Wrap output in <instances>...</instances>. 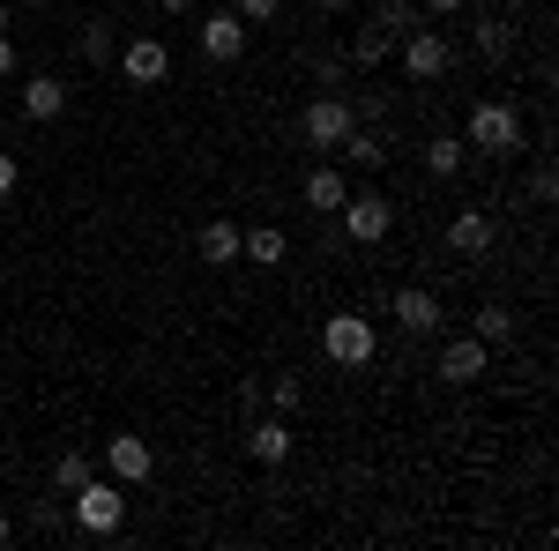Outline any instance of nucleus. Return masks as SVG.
I'll return each mask as SVG.
<instances>
[{
	"label": "nucleus",
	"mask_w": 559,
	"mask_h": 551,
	"mask_svg": "<svg viewBox=\"0 0 559 551\" xmlns=\"http://www.w3.org/2000/svg\"><path fill=\"white\" fill-rule=\"evenodd\" d=\"M336 157H344L350 171H381V165H388L381 134H366V128H350V134H344V149H336Z\"/></svg>",
	"instance_id": "4be33fe9"
},
{
	"label": "nucleus",
	"mask_w": 559,
	"mask_h": 551,
	"mask_svg": "<svg viewBox=\"0 0 559 551\" xmlns=\"http://www.w3.org/2000/svg\"><path fill=\"white\" fill-rule=\"evenodd\" d=\"M313 8H321V15H344V8H350V0H313Z\"/></svg>",
	"instance_id": "f704fd0d"
},
{
	"label": "nucleus",
	"mask_w": 559,
	"mask_h": 551,
	"mask_svg": "<svg viewBox=\"0 0 559 551\" xmlns=\"http://www.w3.org/2000/svg\"><path fill=\"white\" fill-rule=\"evenodd\" d=\"M83 477H90V455H83V447H68V455H52V492H75Z\"/></svg>",
	"instance_id": "b1692460"
},
{
	"label": "nucleus",
	"mask_w": 559,
	"mask_h": 551,
	"mask_svg": "<svg viewBox=\"0 0 559 551\" xmlns=\"http://www.w3.org/2000/svg\"><path fill=\"white\" fill-rule=\"evenodd\" d=\"M105 469H112L120 484H142V477H157V447H150L142 432H112V440H105Z\"/></svg>",
	"instance_id": "9d476101"
},
{
	"label": "nucleus",
	"mask_w": 559,
	"mask_h": 551,
	"mask_svg": "<svg viewBox=\"0 0 559 551\" xmlns=\"http://www.w3.org/2000/svg\"><path fill=\"white\" fill-rule=\"evenodd\" d=\"M0 75H15V45L0 38Z\"/></svg>",
	"instance_id": "2f4dec72"
},
{
	"label": "nucleus",
	"mask_w": 559,
	"mask_h": 551,
	"mask_svg": "<svg viewBox=\"0 0 559 551\" xmlns=\"http://www.w3.org/2000/svg\"><path fill=\"white\" fill-rule=\"evenodd\" d=\"M231 8H239V23L254 31V23H276V8H284V0H231Z\"/></svg>",
	"instance_id": "bb28decb"
},
{
	"label": "nucleus",
	"mask_w": 559,
	"mask_h": 551,
	"mask_svg": "<svg viewBox=\"0 0 559 551\" xmlns=\"http://www.w3.org/2000/svg\"><path fill=\"white\" fill-rule=\"evenodd\" d=\"M373 15H381V23L395 31V38H403V31H418V0H381Z\"/></svg>",
	"instance_id": "a878e982"
},
{
	"label": "nucleus",
	"mask_w": 559,
	"mask_h": 551,
	"mask_svg": "<svg viewBox=\"0 0 559 551\" xmlns=\"http://www.w3.org/2000/svg\"><path fill=\"white\" fill-rule=\"evenodd\" d=\"M194 45H202V60H210V68H231V60L247 52V23H239V8L202 15V23H194Z\"/></svg>",
	"instance_id": "0eeeda50"
},
{
	"label": "nucleus",
	"mask_w": 559,
	"mask_h": 551,
	"mask_svg": "<svg viewBox=\"0 0 559 551\" xmlns=\"http://www.w3.org/2000/svg\"><path fill=\"white\" fill-rule=\"evenodd\" d=\"M492 239H500L492 209H455V216H448V254L477 261V254H492Z\"/></svg>",
	"instance_id": "9b49d317"
},
{
	"label": "nucleus",
	"mask_w": 559,
	"mask_h": 551,
	"mask_svg": "<svg viewBox=\"0 0 559 551\" xmlns=\"http://www.w3.org/2000/svg\"><path fill=\"white\" fill-rule=\"evenodd\" d=\"M500 8H508V15H522V8H530V0H500Z\"/></svg>",
	"instance_id": "c9c22d12"
},
{
	"label": "nucleus",
	"mask_w": 559,
	"mask_h": 551,
	"mask_svg": "<svg viewBox=\"0 0 559 551\" xmlns=\"http://www.w3.org/2000/svg\"><path fill=\"white\" fill-rule=\"evenodd\" d=\"M284 254H292V239H284L276 224H254V231H239V261H261V268H276Z\"/></svg>",
	"instance_id": "aec40b11"
},
{
	"label": "nucleus",
	"mask_w": 559,
	"mask_h": 551,
	"mask_svg": "<svg viewBox=\"0 0 559 551\" xmlns=\"http://www.w3.org/2000/svg\"><path fill=\"white\" fill-rule=\"evenodd\" d=\"M15 179H23V165H15V157H8V149H0V202H8V194H15Z\"/></svg>",
	"instance_id": "c756f323"
},
{
	"label": "nucleus",
	"mask_w": 559,
	"mask_h": 551,
	"mask_svg": "<svg viewBox=\"0 0 559 551\" xmlns=\"http://www.w3.org/2000/svg\"><path fill=\"white\" fill-rule=\"evenodd\" d=\"M68 522H75L83 537H120V522H128V484L90 469L83 484L68 492Z\"/></svg>",
	"instance_id": "f257e3e1"
},
{
	"label": "nucleus",
	"mask_w": 559,
	"mask_h": 551,
	"mask_svg": "<svg viewBox=\"0 0 559 551\" xmlns=\"http://www.w3.org/2000/svg\"><path fill=\"white\" fill-rule=\"evenodd\" d=\"M344 202H350V179L336 165H313V171H306V209H313V216H336Z\"/></svg>",
	"instance_id": "2eb2a0df"
},
{
	"label": "nucleus",
	"mask_w": 559,
	"mask_h": 551,
	"mask_svg": "<svg viewBox=\"0 0 559 551\" xmlns=\"http://www.w3.org/2000/svg\"><path fill=\"white\" fill-rule=\"evenodd\" d=\"M194 247H202V261H210V268H231V261H239V224H231V216H210Z\"/></svg>",
	"instance_id": "dca6fc26"
},
{
	"label": "nucleus",
	"mask_w": 559,
	"mask_h": 551,
	"mask_svg": "<svg viewBox=\"0 0 559 551\" xmlns=\"http://www.w3.org/2000/svg\"><path fill=\"white\" fill-rule=\"evenodd\" d=\"M350 128H358V112H350V97H344V89H321V97H313V105L299 112L306 149H321V157H336Z\"/></svg>",
	"instance_id": "7ed1b4c3"
},
{
	"label": "nucleus",
	"mask_w": 559,
	"mask_h": 551,
	"mask_svg": "<svg viewBox=\"0 0 559 551\" xmlns=\"http://www.w3.org/2000/svg\"><path fill=\"white\" fill-rule=\"evenodd\" d=\"M269 403H276V418H292V410L306 403V381L299 373H276V381H269Z\"/></svg>",
	"instance_id": "393cba45"
},
{
	"label": "nucleus",
	"mask_w": 559,
	"mask_h": 551,
	"mask_svg": "<svg viewBox=\"0 0 559 551\" xmlns=\"http://www.w3.org/2000/svg\"><path fill=\"white\" fill-rule=\"evenodd\" d=\"M463 165H471V142H463V134H432L426 142V171L432 179H455Z\"/></svg>",
	"instance_id": "412c9836"
},
{
	"label": "nucleus",
	"mask_w": 559,
	"mask_h": 551,
	"mask_svg": "<svg viewBox=\"0 0 559 551\" xmlns=\"http://www.w3.org/2000/svg\"><path fill=\"white\" fill-rule=\"evenodd\" d=\"M15 105H23L31 128H52V120L68 112V83H60V75H31V83L15 89Z\"/></svg>",
	"instance_id": "ddd939ff"
},
{
	"label": "nucleus",
	"mask_w": 559,
	"mask_h": 551,
	"mask_svg": "<svg viewBox=\"0 0 559 551\" xmlns=\"http://www.w3.org/2000/svg\"><path fill=\"white\" fill-rule=\"evenodd\" d=\"M471 336L485 343V350H500V343H515V313H508L500 298H485V306L471 313Z\"/></svg>",
	"instance_id": "f3484780"
},
{
	"label": "nucleus",
	"mask_w": 559,
	"mask_h": 551,
	"mask_svg": "<svg viewBox=\"0 0 559 551\" xmlns=\"http://www.w3.org/2000/svg\"><path fill=\"white\" fill-rule=\"evenodd\" d=\"M485 358H492V350H485L477 336H448L440 343V381H455V387L485 381Z\"/></svg>",
	"instance_id": "4468645a"
},
{
	"label": "nucleus",
	"mask_w": 559,
	"mask_h": 551,
	"mask_svg": "<svg viewBox=\"0 0 559 551\" xmlns=\"http://www.w3.org/2000/svg\"><path fill=\"white\" fill-rule=\"evenodd\" d=\"M336 216H344V239H358V247H381L388 231H395V202L388 194H350Z\"/></svg>",
	"instance_id": "6e6552de"
},
{
	"label": "nucleus",
	"mask_w": 559,
	"mask_h": 551,
	"mask_svg": "<svg viewBox=\"0 0 559 551\" xmlns=\"http://www.w3.org/2000/svg\"><path fill=\"white\" fill-rule=\"evenodd\" d=\"M15 544V522H8V507H0V551Z\"/></svg>",
	"instance_id": "72a5a7b5"
},
{
	"label": "nucleus",
	"mask_w": 559,
	"mask_h": 551,
	"mask_svg": "<svg viewBox=\"0 0 559 551\" xmlns=\"http://www.w3.org/2000/svg\"><path fill=\"white\" fill-rule=\"evenodd\" d=\"M75 45H83V60H90V68H105V60L120 52V31H112L105 15H90V23H83V38H75Z\"/></svg>",
	"instance_id": "5701e85b"
},
{
	"label": "nucleus",
	"mask_w": 559,
	"mask_h": 551,
	"mask_svg": "<svg viewBox=\"0 0 559 551\" xmlns=\"http://www.w3.org/2000/svg\"><path fill=\"white\" fill-rule=\"evenodd\" d=\"M418 8H426V15H463L471 0H418Z\"/></svg>",
	"instance_id": "7c9ffc66"
},
{
	"label": "nucleus",
	"mask_w": 559,
	"mask_h": 551,
	"mask_svg": "<svg viewBox=\"0 0 559 551\" xmlns=\"http://www.w3.org/2000/svg\"><path fill=\"white\" fill-rule=\"evenodd\" d=\"M0 31H8V8H0Z\"/></svg>",
	"instance_id": "e433bc0d"
},
{
	"label": "nucleus",
	"mask_w": 559,
	"mask_h": 551,
	"mask_svg": "<svg viewBox=\"0 0 559 551\" xmlns=\"http://www.w3.org/2000/svg\"><path fill=\"white\" fill-rule=\"evenodd\" d=\"M187 8H194V0H157V15H187Z\"/></svg>",
	"instance_id": "473e14b6"
},
{
	"label": "nucleus",
	"mask_w": 559,
	"mask_h": 551,
	"mask_svg": "<svg viewBox=\"0 0 559 551\" xmlns=\"http://www.w3.org/2000/svg\"><path fill=\"white\" fill-rule=\"evenodd\" d=\"M292 447H299V432H292V418H276V410L247 432V455H254L261 469H284V463H292Z\"/></svg>",
	"instance_id": "f8f14e48"
},
{
	"label": "nucleus",
	"mask_w": 559,
	"mask_h": 551,
	"mask_svg": "<svg viewBox=\"0 0 559 551\" xmlns=\"http://www.w3.org/2000/svg\"><path fill=\"white\" fill-rule=\"evenodd\" d=\"M403 83H440L448 68H455V45L440 38V31H403Z\"/></svg>",
	"instance_id": "39448f33"
},
{
	"label": "nucleus",
	"mask_w": 559,
	"mask_h": 551,
	"mask_svg": "<svg viewBox=\"0 0 559 551\" xmlns=\"http://www.w3.org/2000/svg\"><path fill=\"white\" fill-rule=\"evenodd\" d=\"M321 350H329V366H373L381 358V336H373V321H358V313H329V328H321Z\"/></svg>",
	"instance_id": "20e7f679"
},
{
	"label": "nucleus",
	"mask_w": 559,
	"mask_h": 551,
	"mask_svg": "<svg viewBox=\"0 0 559 551\" xmlns=\"http://www.w3.org/2000/svg\"><path fill=\"white\" fill-rule=\"evenodd\" d=\"M463 142H471L477 157H515L522 149V112L508 105V97H485L471 112V128H463Z\"/></svg>",
	"instance_id": "f03ea898"
},
{
	"label": "nucleus",
	"mask_w": 559,
	"mask_h": 551,
	"mask_svg": "<svg viewBox=\"0 0 559 551\" xmlns=\"http://www.w3.org/2000/svg\"><path fill=\"white\" fill-rule=\"evenodd\" d=\"M471 45H477V60H508V52H515V23H508V15H477Z\"/></svg>",
	"instance_id": "a211bd4d"
},
{
	"label": "nucleus",
	"mask_w": 559,
	"mask_h": 551,
	"mask_svg": "<svg viewBox=\"0 0 559 551\" xmlns=\"http://www.w3.org/2000/svg\"><path fill=\"white\" fill-rule=\"evenodd\" d=\"M31 514H38V529H68V507H60V500H38Z\"/></svg>",
	"instance_id": "c85d7f7f"
},
{
	"label": "nucleus",
	"mask_w": 559,
	"mask_h": 551,
	"mask_svg": "<svg viewBox=\"0 0 559 551\" xmlns=\"http://www.w3.org/2000/svg\"><path fill=\"white\" fill-rule=\"evenodd\" d=\"M552 194H559V179H552V165H537V171H530V202H552Z\"/></svg>",
	"instance_id": "cd10ccee"
},
{
	"label": "nucleus",
	"mask_w": 559,
	"mask_h": 551,
	"mask_svg": "<svg viewBox=\"0 0 559 551\" xmlns=\"http://www.w3.org/2000/svg\"><path fill=\"white\" fill-rule=\"evenodd\" d=\"M388 321H395L403 336H432V328H440L448 313H440V298H432L426 284H403V291L388 298Z\"/></svg>",
	"instance_id": "1a4fd4ad"
},
{
	"label": "nucleus",
	"mask_w": 559,
	"mask_h": 551,
	"mask_svg": "<svg viewBox=\"0 0 559 551\" xmlns=\"http://www.w3.org/2000/svg\"><path fill=\"white\" fill-rule=\"evenodd\" d=\"M112 60H120V83H134V89L173 83V45H165V38H128Z\"/></svg>",
	"instance_id": "423d86ee"
},
{
	"label": "nucleus",
	"mask_w": 559,
	"mask_h": 551,
	"mask_svg": "<svg viewBox=\"0 0 559 551\" xmlns=\"http://www.w3.org/2000/svg\"><path fill=\"white\" fill-rule=\"evenodd\" d=\"M388 52H395V31H388L381 15H373V23H358V38H350V68H381Z\"/></svg>",
	"instance_id": "6ab92c4d"
}]
</instances>
